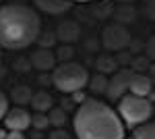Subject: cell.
<instances>
[{"label":"cell","instance_id":"cell-1","mask_svg":"<svg viewBox=\"0 0 155 139\" xmlns=\"http://www.w3.org/2000/svg\"><path fill=\"white\" fill-rule=\"evenodd\" d=\"M77 139H124V125L114 108L101 100L85 98L72 116Z\"/></svg>","mask_w":155,"mask_h":139},{"label":"cell","instance_id":"cell-2","mask_svg":"<svg viewBox=\"0 0 155 139\" xmlns=\"http://www.w3.org/2000/svg\"><path fill=\"white\" fill-rule=\"evenodd\" d=\"M41 31V19L27 4H4L0 6V48L25 50L35 44Z\"/></svg>","mask_w":155,"mask_h":139},{"label":"cell","instance_id":"cell-3","mask_svg":"<svg viewBox=\"0 0 155 139\" xmlns=\"http://www.w3.org/2000/svg\"><path fill=\"white\" fill-rule=\"evenodd\" d=\"M52 85L58 89L60 93H74L81 92L87 87V81H89V71L85 69L83 64L79 62H60L52 69Z\"/></svg>","mask_w":155,"mask_h":139},{"label":"cell","instance_id":"cell-4","mask_svg":"<svg viewBox=\"0 0 155 139\" xmlns=\"http://www.w3.org/2000/svg\"><path fill=\"white\" fill-rule=\"evenodd\" d=\"M116 114L120 116L122 125H126V129H132L137 125L147 123L151 114H153V102L141 98V96H132V93H124L118 100V110Z\"/></svg>","mask_w":155,"mask_h":139},{"label":"cell","instance_id":"cell-5","mask_svg":"<svg viewBox=\"0 0 155 139\" xmlns=\"http://www.w3.org/2000/svg\"><path fill=\"white\" fill-rule=\"evenodd\" d=\"M130 44V31L122 23H107L101 31V46L106 52H122Z\"/></svg>","mask_w":155,"mask_h":139},{"label":"cell","instance_id":"cell-6","mask_svg":"<svg viewBox=\"0 0 155 139\" xmlns=\"http://www.w3.org/2000/svg\"><path fill=\"white\" fill-rule=\"evenodd\" d=\"M132 73H134V71H132L130 67H126V69H118L116 73H112V77H110V81H107L106 92H104L112 102H118L120 98L128 92V83H130Z\"/></svg>","mask_w":155,"mask_h":139},{"label":"cell","instance_id":"cell-7","mask_svg":"<svg viewBox=\"0 0 155 139\" xmlns=\"http://www.w3.org/2000/svg\"><path fill=\"white\" fill-rule=\"evenodd\" d=\"M2 125L6 131H27L31 127V114L27 112V108L23 106H15V108H8L6 114L2 118Z\"/></svg>","mask_w":155,"mask_h":139},{"label":"cell","instance_id":"cell-8","mask_svg":"<svg viewBox=\"0 0 155 139\" xmlns=\"http://www.w3.org/2000/svg\"><path fill=\"white\" fill-rule=\"evenodd\" d=\"M54 35H56V42L64 44V46H72L81 37V25L77 23L74 19H64V21L58 23Z\"/></svg>","mask_w":155,"mask_h":139},{"label":"cell","instance_id":"cell-9","mask_svg":"<svg viewBox=\"0 0 155 139\" xmlns=\"http://www.w3.org/2000/svg\"><path fill=\"white\" fill-rule=\"evenodd\" d=\"M128 93L141 96V98H147V100L153 102V83L143 73H132L130 83H128Z\"/></svg>","mask_w":155,"mask_h":139},{"label":"cell","instance_id":"cell-10","mask_svg":"<svg viewBox=\"0 0 155 139\" xmlns=\"http://www.w3.org/2000/svg\"><path fill=\"white\" fill-rule=\"evenodd\" d=\"M31 64L37 71H41V73L52 71L56 67V54L52 50H48V48H37L35 52L31 54Z\"/></svg>","mask_w":155,"mask_h":139},{"label":"cell","instance_id":"cell-11","mask_svg":"<svg viewBox=\"0 0 155 139\" xmlns=\"http://www.w3.org/2000/svg\"><path fill=\"white\" fill-rule=\"evenodd\" d=\"M33 4L46 15H54V17L68 12L72 6V2H68V0H33Z\"/></svg>","mask_w":155,"mask_h":139},{"label":"cell","instance_id":"cell-12","mask_svg":"<svg viewBox=\"0 0 155 139\" xmlns=\"http://www.w3.org/2000/svg\"><path fill=\"white\" fill-rule=\"evenodd\" d=\"M95 69L101 73V75H112V73H116L120 69L118 64V58L114 56V54H99V58L95 60Z\"/></svg>","mask_w":155,"mask_h":139},{"label":"cell","instance_id":"cell-13","mask_svg":"<svg viewBox=\"0 0 155 139\" xmlns=\"http://www.w3.org/2000/svg\"><path fill=\"white\" fill-rule=\"evenodd\" d=\"M29 106H33V110L35 112H48L50 108L54 106V100H52V96H50L48 92H35L33 96H31V102H29Z\"/></svg>","mask_w":155,"mask_h":139},{"label":"cell","instance_id":"cell-14","mask_svg":"<svg viewBox=\"0 0 155 139\" xmlns=\"http://www.w3.org/2000/svg\"><path fill=\"white\" fill-rule=\"evenodd\" d=\"M31 96H33V92H31L27 85H17V87L11 92V100L17 106H23L25 108V106L31 102Z\"/></svg>","mask_w":155,"mask_h":139},{"label":"cell","instance_id":"cell-15","mask_svg":"<svg viewBox=\"0 0 155 139\" xmlns=\"http://www.w3.org/2000/svg\"><path fill=\"white\" fill-rule=\"evenodd\" d=\"M48 120H50V127L54 129H62L64 125H66V120H68V116H66V110H62V108H50L48 112Z\"/></svg>","mask_w":155,"mask_h":139},{"label":"cell","instance_id":"cell-16","mask_svg":"<svg viewBox=\"0 0 155 139\" xmlns=\"http://www.w3.org/2000/svg\"><path fill=\"white\" fill-rule=\"evenodd\" d=\"M132 139H155V125L147 120L143 125L132 127Z\"/></svg>","mask_w":155,"mask_h":139},{"label":"cell","instance_id":"cell-17","mask_svg":"<svg viewBox=\"0 0 155 139\" xmlns=\"http://www.w3.org/2000/svg\"><path fill=\"white\" fill-rule=\"evenodd\" d=\"M134 15H137V12H134V9H132L130 4H122V6H120L118 11H116V23H130L132 19H134Z\"/></svg>","mask_w":155,"mask_h":139},{"label":"cell","instance_id":"cell-18","mask_svg":"<svg viewBox=\"0 0 155 139\" xmlns=\"http://www.w3.org/2000/svg\"><path fill=\"white\" fill-rule=\"evenodd\" d=\"M31 127L35 129V131H46V129L50 127L48 114H44V112H35V114H31Z\"/></svg>","mask_w":155,"mask_h":139},{"label":"cell","instance_id":"cell-19","mask_svg":"<svg viewBox=\"0 0 155 139\" xmlns=\"http://www.w3.org/2000/svg\"><path fill=\"white\" fill-rule=\"evenodd\" d=\"M87 85H91V89H93L95 93H104V92H106V87H107V79H106V75L99 73V75H95L93 79H89Z\"/></svg>","mask_w":155,"mask_h":139},{"label":"cell","instance_id":"cell-20","mask_svg":"<svg viewBox=\"0 0 155 139\" xmlns=\"http://www.w3.org/2000/svg\"><path fill=\"white\" fill-rule=\"evenodd\" d=\"M37 44H39V48H48V50H52V46L56 44V35H54V31H39V35H37L35 40Z\"/></svg>","mask_w":155,"mask_h":139},{"label":"cell","instance_id":"cell-21","mask_svg":"<svg viewBox=\"0 0 155 139\" xmlns=\"http://www.w3.org/2000/svg\"><path fill=\"white\" fill-rule=\"evenodd\" d=\"M71 56H72V46H60V50H58V54H56V60H62V62H68L71 60Z\"/></svg>","mask_w":155,"mask_h":139},{"label":"cell","instance_id":"cell-22","mask_svg":"<svg viewBox=\"0 0 155 139\" xmlns=\"http://www.w3.org/2000/svg\"><path fill=\"white\" fill-rule=\"evenodd\" d=\"M6 110H8V96H6V93L0 89V120L4 118Z\"/></svg>","mask_w":155,"mask_h":139},{"label":"cell","instance_id":"cell-23","mask_svg":"<svg viewBox=\"0 0 155 139\" xmlns=\"http://www.w3.org/2000/svg\"><path fill=\"white\" fill-rule=\"evenodd\" d=\"M48 139H71V135L64 131V127L62 129H54L52 133H50V137Z\"/></svg>","mask_w":155,"mask_h":139},{"label":"cell","instance_id":"cell-24","mask_svg":"<svg viewBox=\"0 0 155 139\" xmlns=\"http://www.w3.org/2000/svg\"><path fill=\"white\" fill-rule=\"evenodd\" d=\"M4 139H25V135H23V131H6Z\"/></svg>","mask_w":155,"mask_h":139},{"label":"cell","instance_id":"cell-25","mask_svg":"<svg viewBox=\"0 0 155 139\" xmlns=\"http://www.w3.org/2000/svg\"><path fill=\"white\" fill-rule=\"evenodd\" d=\"M71 98H72V102H79V104H81V102L85 100V93H83V89H81V92H74V93H71Z\"/></svg>","mask_w":155,"mask_h":139},{"label":"cell","instance_id":"cell-26","mask_svg":"<svg viewBox=\"0 0 155 139\" xmlns=\"http://www.w3.org/2000/svg\"><path fill=\"white\" fill-rule=\"evenodd\" d=\"M153 44H155V40L149 37V42H147V56L149 58H153Z\"/></svg>","mask_w":155,"mask_h":139},{"label":"cell","instance_id":"cell-27","mask_svg":"<svg viewBox=\"0 0 155 139\" xmlns=\"http://www.w3.org/2000/svg\"><path fill=\"white\" fill-rule=\"evenodd\" d=\"M6 137V129H0V139H4Z\"/></svg>","mask_w":155,"mask_h":139},{"label":"cell","instance_id":"cell-28","mask_svg":"<svg viewBox=\"0 0 155 139\" xmlns=\"http://www.w3.org/2000/svg\"><path fill=\"white\" fill-rule=\"evenodd\" d=\"M68 2H93V0H68Z\"/></svg>","mask_w":155,"mask_h":139},{"label":"cell","instance_id":"cell-29","mask_svg":"<svg viewBox=\"0 0 155 139\" xmlns=\"http://www.w3.org/2000/svg\"><path fill=\"white\" fill-rule=\"evenodd\" d=\"M0 54H2V48H0Z\"/></svg>","mask_w":155,"mask_h":139},{"label":"cell","instance_id":"cell-30","mask_svg":"<svg viewBox=\"0 0 155 139\" xmlns=\"http://www.w3.org/2000/svg\"><path fill=\"white\" fill-rule=\"evenodd\" d=\"M128 139H132V137H128Z\"/></svg>","mask_w":155,"mask_h":139}]
</instances>
